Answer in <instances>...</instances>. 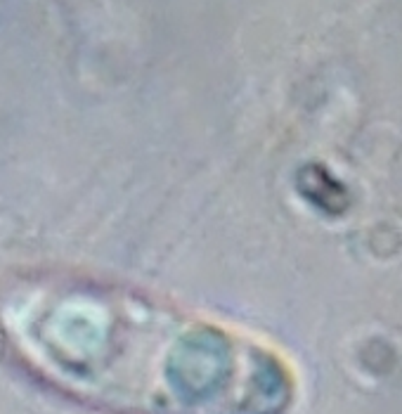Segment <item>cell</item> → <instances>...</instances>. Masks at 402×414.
Listing matches in <instances>:
<instances>
[{
    "label": "cell",
    "mask_w": 402,
    "mask_h": 414,
    "mask_svg": "<svg viewBox=\"0 0 402 414\" xmlns=\"http://www.w3.org/2000/svg\"><path fill=\"white\" fill-rule=\"evenodd\" d=\"M0 341L36 384L102 414H289L298 398L270 343L80 270L5 275Z\"/></svg>",
    "instance_id": "6da1fadb"
}]
</instances>
